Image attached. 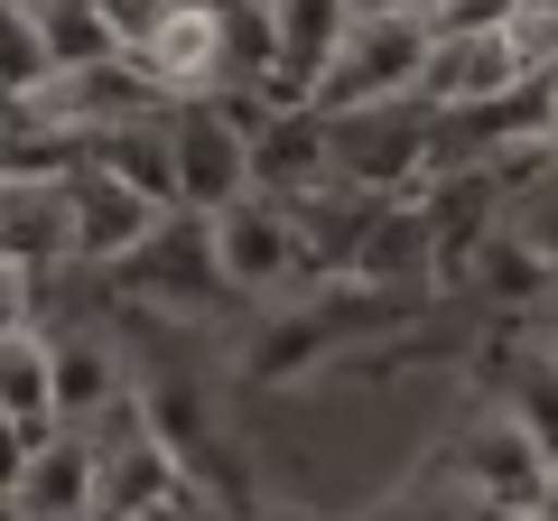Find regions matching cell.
<instances>
[{"instance_id":"7","label":"cell","mask_w":558,"mask_h":521,"mask_svg":"<svg viewBox=\"0 0 558 521\" xmlns=\"http://www.w3.org/2000/svg\"><path fill=\"white\" fill-rule=\"evenodd\" d=\"M159 205H140L131 186H112L102 168H65V270H121L140 242L159 233Z\"/></svg>"},{"instance_id":"12","label":"cell","mask_w":558,"mask_h":521,"mask_svg":"<svg viewBox=\"0 0 558 521\" xmlns=\"http://www.w3.org/2000/svg\"><path fill=\"white\" fill-rule=\"evenodd\" d=\"M112 280L131 289V299H149V307H196L205 289H215V270H205V223L168 215L159 233H149V242L112 270Z\"/></svg>"},{"instance_id":"2","label":"cell","mask_w":558,"mask_h":521,"mask_svg":"<svg viewBox=\"0 0 558 521\" xmlns=\"http://www.w3.org/2000/svg\"><path fill=\"white\" fill-rule=\"evenodd\" d=\"M418 57H428V10H410V0H354V10H344V47L317 75V102H307V112L344 121V112L410 102L418 94Z\"/></svg>"},{"instance_id":"23","label":"cell","mask_w":558,"mask_h":521,"mask_svg":"<svg viewBox=\"0 0 558 521\" xmlns=\"http://www.w3.org/2000/svg\"><path fill=\"white\" fill-rule=\"evenodd\" d=\"M502 521H531V512H502Z\"/></svg>"},{"instance_id":"1","label":"cell","mask_w":558,"mask_h":521,"mask_svg":"<svg viewBox=\"0 0 558 521\" xmlns=\"http://www.w3.org/2000/svg\"><path fill=\"white\" fill-rule=\"evenodd\" d=\"M418 10H428V57H418L410 102L428 121H475L531 75L502 38V0H418Z\"/></svg>"},{"instance_id":"20","label":"cell","mask_w":558,"mask_h":521,"mask_svg":"<svg viewBox=\"0 0 558 521\" xmlns=\"http://www.w3.org/2000/svg\"><path fill=\"white\" fill-rule=\"evenodd\" d=\"M149 521H205V512H196V502H168V512H149Z\"/></svg>"},{"instance_id":"4","label":"cell","mask_w":558,"mask_h":521,"mask_svg":"<svg viewBox=\"0 0 558 521\" xmlns=\"http://www.w3.org/2000/svg\"><path fill=\"white\" fill-rule=\"evenodd\" d=\"M205 270H215V289H233V299H252V307H279V299H299V289L317 280L307 223L289 215V205H270V196H242V205H223V215H205Z\"/></svg>"},{"instance_id":"8","label":"cell","mask_w":558,"mask_h":521,"mask_svg":"<svg viewBox=\"0 0 558 521\" xmlns=\"http://www.w3.org/2000/svg\"><path fill=\"white\" fill-rule=\"evenodd\" d=\"M10 512L20 521H94L102 512V457L84 428H47L28 438L20 484H10Z\"/></svg>"},{"instance_id":"24","label":"cell","mask_w":558,"mask_h":521,"mask_svg":"<svg viewBox=\"0 0 558 521\" xmlns=\"http://www.w3.org/2000/svg\"><path fill=\"white\" fill-rule=\"evenodd\" d=\"M252 521H260V512H252Z\"/></svg>"},{"instance_id":"9","label":"cell","mask_w":558,"mask_h":521,"mask_svg":"<svg viewBox=\"0 0 558 521\" xmlns=\"http://www.w3.org/2000/svg\"><path fill=\"white\" fill-rule=\"evenodd\" d=\"M326 363H336V326L317 317V299H279V307H260V317L242 326V344H233V373L260 381V391H289V381L326 373Z\"/></svg>"},{"instance_id":"5","label":"cell","mask_w":558,"mask_h":521,"mask_svg":"<svg viewBox=\"0 0 558 521\" xmlns=\"http://www.w3.org/2000/svg\"><path fill=\"white\" fill-rule=\"evenodd\" d=\"M168 178H178V215L205 223L223 205L252 196V121L233 102H178L168 112Z\"/></svg>"},{"instance_id":"13","label":"cell","mask_w":558,"mask_h":521,"mask_svg":"<svg viewBox=\"0 0 558 521\" xmlns=\"http://www.w3.org/2000/svg\"><path fill=\"white\" fill-rule=\"evenodd\" d=\"M465 289H475V299L494 307V317H539V307L558 299V270H549V252H539V242H521L512 223H502V233L475 252Z\"/></svg>"},{"instance_id":"3","label":"cell","mask_w":558,"mask_h":521,"mask_svg":"<svg viewBox=\"0 0 558 521\" xmlns=\"http://www.w3.org/2000/svg\"><path fill=\"white\" fill-rule=\"evenodd\" d=\"M438 168H447V121H428L418 102H381V112L326 121V186H344L363 205L418 196Z\"/></svg>"},{"instance_id":"14","label":"cell","mask_w":558,"mask_h":521,"mask_svg":"<svg viewBox=\"0 0 558 521\" xmlns=\"http://www.w3.org/2000/svg\"><path fill=\"white\" fill-rule=\"evenodd\" d=\"M84 168H102V178L131 186L140 205L178 215V178H168V112H159V121H131V131H112V141H94V149H84Z\"/></svg>"},{"instance_id":"19","label":"cell","mask_w":558,"mask_h":521,"mask_svg":"<svg viewBox=\"0 0 558 521\" xmlns=\"http://www.w3.org/2000/svg\"><path fill=\"white\" fill-rule=\"evenodd\" d=\"M539 317H549V336H539V354H549V363H558V299H549V307H539Z\"/></svg>"},{"instance_id":"6","label":"cell","mask_w":558,"mask_h":521,"mask_svg":"<svg viewBox=\"0 0 558 521\" xmlns=\"http://www.w3.org/2000/svg\"><path fill=\"white\" fill-rule=\"evenodd\" d=\"M549 475H558V465L539 457L502 410L475 401V410H465V428L447 438V475H438V484H457L465 502H484V512L502 521V512H531V502L549 494Z\"/></svg>"},{"instance_id":"15","label":"cell","mask_w":558,"mask_h":521,"mask_svg":"<svg viewBox=\"0 0 558 521\" xmlns=\"http://www.w3.org/2000/svg\"><path fill=\"white\" fill-rule=\"evenodd\" d=\"M28 28H38V47H47V75H84V65L121 57L102 0H28Z\"/></svg>"},{"instance_id":"16","label":"cell","mask_w":558,"mask_h":521,"mask_svg":"<svg viewBox=\"0 0 558 521\" xmlns=\"http://www.w3.org/2000/svg\"><path fill=\"white\" fill-rule=\"evenodd\" d=\"M0 428H20V438H47L57 410H47V336H0Z\"/></svg>"},{"instance_id":"21","label":"cell","mask_w":558,"mask_h":521,"mask_svg":"<svg viewBox=\"0 0 558 521\" xmlns=\"http://www.w3.org/2000/svg\"><path fill=\"white\" fill-rule=\"evenodd\" d=\"M539 159H549V168H558V112H549V141H539Z\"/></svg>"},{"instance_id":"17","label":"cell","mask_w":558,"mask_h":521,"mask_svg":"<svg viewBox=\"0 0 558 521\" xmlns=\"http://www.w3.org/2000/svg\"><path fill=\"white\" fill-rule=\"evenodd\" d=\"M28 94H47V47L28 28V0H0V112H20Z\"/></svg>"},{"instance_id":"22","label":"cell","mask_w":558,"mask_h":521,"mask_svg":"<svg viewBox=\"0 0 558 521\" xmlns=\"http://www.w3.org/2000/svg\"><path fill=\"white\" fill-rule=\"evenodd\" d=\"M0 521H20V512H10V502H0Z\"/></svg>"},{"instance_id":"11","label":"cell","mask_w":558,"mask_h":521,"mask_svg":"<svg viewBox=\"0 0 558 521\" xmlns=\"http://www.w3.org/2000/svg\"><path fill=\"white\" fill-rule=\"evenodd\" d=\"M252 196H270V205L326 196V121L317 112H260L252 121Z\"/></svg>"},{"instance_id":"18","label":"cell","mask_w":558,"mask_h":521,"mask_svg":"<svg viewBox=\"0 0 558 521\" xmlns=\"http://www.w3.org/2000/svg\"><path fill=\"white\" fill-rule=\"evenodd\" d=\"M381 521H494V512H484V502H465L457 484H418V494H400Z\"/></svg>"},{"instance_id":"10","label":"cell","mask_w":558,"mask_h":521,"mask_svg":"<svg viewBox=\"0 0 558 521\" xmlns=\"http://www.w3.org/2000/svg\"><path fill=\"white\" fill-rule=\"evenodd\" d=\"M38 336H47V410H57V428L131 410V381H121V363L94 336H75V326H38Z\"/></svg>"}]
</instances>
